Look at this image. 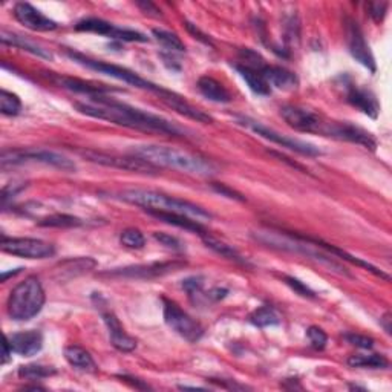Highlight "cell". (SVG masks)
I'll return each mask as SVG.
<instances>
[{
    "instance_id": "cell-1",
    "label": "cell",
    "mask_w": 392,
    "mask_h": 392,
    "mask_svg": "<svg viewBox=\"0 0 392 392\" xmlns=\"http://www.w3.org/2000/svg\"><path fill=\"white\" fill-rule=\"evenodd\" d=\"M75 108L80 114H85L87 117L114 123L117 126L142 132L164 133L169 137H185V130L178 124L159 117V115L145 112L103 95L89 97L87 102L75 103Z\"/></svg>"
},
{
    "instance_id": "cell-2",
    "label": "cell",
    "mask_w": 392,
    "mask_h": 392,
    "mask_svg": "<svg viewBox=\"0 0 392 392\" xmlns=\"http://www.w3.org/2000/svg\"><path fill=\"white\" fill-rule=\"evenodd\" d=\"M132 154L140 157L145 161L154 164L155 167H169L184 173L209 178L218 173L216 166L209 158L201 155L185 152L175 147L158 146V145H142L132 149Z\"/></svg>"
},
{
    "instance_id": "cell-3",
    "label": "cell",
    "mask_w": 392,
    "mask_h": 392,
    "mask_svg": "<svg viewBox=\"0 0 392 392\" xmlns=\"http://www.w3.org/2000/svg\"><path fill=\"white\" fill-rule=\"evenodd\" d=\"M118 198L124 202L133 204L141 209L147 210H157V212H169V213H178V215L190 216L196 221H209L212 218L210 213L200 206H196L193 202L173 198V196L164 195L161 192L155 190H145V189H130L123 190L118 193Z\"/></svg>"
},
{
    "instance_id": "cell-4",
    "label": "cell",
    "mask_w": 392,
    "mask_h": 392,
    "mask_svg": "<svg viewBox=\"0 0 392 392\" xmlns=\"http://www.w3.org/2000/svg\"><path fill=\"white\" fill-rule=\"evenodd\" d=\"M257 243H261L267 247L278 248V250L290 252V253H298L304 255L311 259H316L328 265L329 269H334L341 273H346L341 264H337L334 259L329 257V255L317 247L310 238L304 236H296L290 233H283V231H273V230H259L253 235Z\"/></svg>"
},
{
    "instance_id": "cell-5",
    "label": "cell",
    "mask_w": 392,
    "mask_h": 392,
    "mask_svg": "<svg viewBox=\"0 0 392 392\" xmlns=\"http://www.w3.org/2000/svg\"><path fill=\"white\" fill-rule=\"evenodd\" d=\"M44 305V290L37 278H26L8 298V314L13 320H30L37 316Z\"/></svg>"
},
{
    "instance_id": "cell-6",
    "label": "cell",
    "mask_w": 392,
    "mask_h": 392,
    "mask_svg": "<svg viewBox=\"0 0 392 392\" xmlns=\"http://www.w3.org/2000/svg\"><path fill=\"white\" fill-rule=\"evenodd\" d=\"M68 57H71L74 61H77L78 65L86 66L87 69L97 71L98 74H104V75H109L112 78H117V80H120V82L128 83L130 86H135L138 89H146V91H152L158 97L161 95L163 91H164V87L147 82L146 78L140 77L138 74H135L133 71H130L128 68L117 66V65H112V63H106V61H100V60H92L89 57L82 56L80 52H75V51H68Z\"/></svg>"
},
{
    "instance_id": "cell-7",
    "label": "cell",
    "mask_w": 392,
    "mask_h": 392,
    "mask_svg": "<svg viewBox=\"0 0 392 392\" xmlns=\"http://www.w3.org/2000/svg\"><path fill=\"white\" fill-rule=\"evenodd\" d=\"M282 118L290 128L304 133H317V135L333 137L336 121H328L322 115L313 111L299 108V106H283L281 109Z\"/></svg>"
},
{
    "instance_id": "cell-8",
    "label": "cell",
    "mask_w": 392,
    "mask_h": 392,
    "mask_svg": "<svg viewBox=\"0 0 392 392\" xmlns=\"http://www.w3.org/2000/svg\"><path fill=\"white\" fill-rule=\"evenodd\" d=\"M22 163H42L65 172L75 171L74 161H71L65 155L51 152V150H5L2 154V166H16Z\"/></svg>"
},
{
    "instance_id": "cell-9",
    "label": "cell",
    "mask_w": 392,
    "mask_h": 392,
    "mask_svg": "<svg viewBox=\"0 0 392 392\" xmlns=\"http://www.w3.org/2000/svg\"><path fill=\"white\" fill-rule=\"evenodd\" d=\"M82 157H85L87 161L106 166V167H114L120 169V171L133 172V173H142V175H157L158 167L150 164L140 157H121L115 154H104V152H97V150H82Z\"/></svg>"
},
{
    "instance_id": "cell-10",
    "label": "cell",
    "mask_w": 392,
    "mask_h": 392,
    "mask_svg": "<svg viewBox=\"0 0 392 392\" xmlns=\"http://www.w3.org/2000/svg\"><path fill=\"white\" fill-rule=\"evenodd\" d=\"M239 124H243V126L253 130L255 133H257V135L265 138V140L276 142V145H279L285 149L293 150V152H298V154L305 155V157L322 155V150L316 147L314 145H310V142H307V141H300V140H296V138L285 137V135H282V133L264 126V124L259 123V121H255V120H250V118H239Z\"/></svg>"
},
{
    "instance_id": "cell-11",
    "label": "cell",
    "mask_w": 392,
    "mask_h": 392,
    "mask_svg": "<svg viewBox=\"0 0 392 392\" xmlns=\"http://www.w3.org/2000/svg\"><path fill=\"white\" fill-rule=\"evenodd\" d=\"M164 320L169 328H172L173 331L185 338L187 342L195 343L198 342L204 334L202 326L185 313L181 307H178L175 302L164 299Z\"/></svg>"
},
{
    "instance_id": "cell-12",
    "label": "cell",
    "mask_w": 392,
    "mask_h": 392,
    "mask_svg": "<svg viewBox=\"0 0 392 392\" xmlns=\"http://www.w3.org/2000/svg\"><path fill=\"white\" fill-rule=\"evenodd\" d=\"M2 250L8 255L25 259H47L56 253V248L49 243L34 238H2Z\"/></svg>"
},
{
    "instance_id": "cell-13",
    "label": "cell",
    "mask_w": 392,
    "mask_h": 392,
    "mask_svg": "<svg viewBox=\"0 0 392 392\" xmlns=\"http://www.w3.org/2000/svg\"><path fill=\"white\" fill-rule=\"evenodd\" d=\"M77 31L82 32H94L98 35H106V37L120 40V42H147L149 39L145 34H141L138 31L133 30H126V28H118V26H114L112 23L95 19V17H87V19L80 20L75 25Z\"/></svg>"
},
{
    "instance_id": "cell-14",
    "label": "cell",
    "mask_w": 392,
    "mask_h": 392,
    "mask_svg": "<svg viewBox=\"0 0 392 392\" xmlns=\"http://www.w3.org/2000/svg\"><path fill=\"white\" fill-rule=\"evenodd\" d=\"M185 267L184 261H169V262H152V264H142L126 267V269H118L108 273L109 276H120V278H130V279H155L161 276L175 273Z\"/></svg>"
},
{
    "instance_id": "cell-15",
    "label": "cell",
    "mask_w": 392,
    "mask_h": 392,
    "mask_svg": "<svg viewBox=\"0 0 392 392\" xmlns=\"http://www.w3.org/2000/svg\"><path fill=\"white\" fill-rule=\"evenodd\" d=\"M345 30H346V40H348V48L351 56L357 60L362 66L369 69L371 73H376V60H374L372 52L368 47L367 39H365L359 23L348 19L346 20Z\"/></svg>"
},
{
    "instance_id": "cell-16",
    "label": "cell",
    "mask_w": 392,
    "mask_h": 392,
    "mask_svg": "<svg viewBox=\"0 0 392 392\" xmlns=\"http://www.w3.org/2000/svg\"><path fill=\"white\" fill-rule=\"evenodd\" d=\"M14 17L17 22L31 31L48 32V31H54L59 28L57 22L49 19V17L40 13L37 8H34L31 4H26V2L16 4Z\"/></svg>"
},
{
    "instance_id": "cell-17",
    "label": "cell",
    "mask_w": 392,
    "mask_h": 392,
    "mask_svg": "<svg viewBox=\"0 0 392 392\" xmlns=\"http://www.w3.org/2000/svg\"><path fill=\"white\" fill-rule=\"evenodd\" d=\"M6 341L10 343L13 353L23 355V357H32L43 348V336L40 331H35V329L6 336Z\"/></svg>"
},
{
    "instance_id": "cell-18",
    "label": "cell",
    "mask_w": 392,
    "mask_h": 392,
    "mask_svg": "<svg viewBox=\"0 0 392 392\" xmlns=\"http://www.w3.org/2000/svg\"><path fill=\"white\" fill-rule=\"evenodd\" d=\"M159 98H161L169 108H172L173 111L184 115V117H187V118L195 120L196 123H204V124L213 123V118L209 114H206L198 108H195V106H192L189 102H185L181 95L169 91V89H164L163 94L159 95Z\"/></svg>"
},
{
    "instance_id": "cell-19",
    "label": "cell",
    "mask_w": 392,
    "mask_h": 392,
    "mask_svg": "<svg viewBox=\"0 0 392 392\" xmlns=\"http://www.w3.org/2000/svg\"><path fill=\"white\" fill-rule=\"evenodd\" d=\"M346 100L354 108L360 109L365 115H368L371 118H377L380 112V104L377 102L376 95H374L368 89L357 87L355 85H350L346 89Z\"/></svg>"
},
{
    "instance_id": "cell-20",
    "label": "cell",
    "mask_w": 392,
    "mask_h": 392,
    "mask_svg": "<svg viewBox=\"0 0 392 392\" xmlns=\"http://www.w3.org/2000/svg\"><path fill=\"white\" fill-rule=\"evenodd\" d=\"M103 320L106 326H108L109 331V338L114 348H117L121 353H130L137 348V342L135 338L130 337L126 331H124L123 325L120 324L118 317L115 316L111 311L103 314Z\"/></svg>"
},
{
    "instance_id": "cell-21",
    "label": "cell",
    "mask_w": 392,
    "mask_h": 392,
    "mask_svg": "<svg viewBox=\"0 0 392 392\" xmlns=\"http://www.w3.org/2000/svg\"><path fill=\"white\" fill-rule=\"evenodd\" d=\"M261 73L271 87H278L282 89V91H294L299 86V78L296 77V74L282 66L265 65Z\"/></svg>"
},
{
    "instance_id": "cell-22",
    "label": "cell",
    "mask_w": 392,
    "mask_h": 392,
    "mask_svg": "<svg viewBox=\"0 0 392 392\" xmlns=\"http://www.w3.org/2000/svg\"><path fill=\"white\" fill-rule=\"evenodd\" d=\"M147 213H149V215L158 218L159 221L166 222V224H171V226H175V227L193 231V233L200 235V236L207 233V230L201 226V222L190 218V216L178 215V213H169V212H157V210H147Z\"/></svg>"
},
{
    "instance_id": "cell-23",
    "label": "cell",
    "mask_w": 392,
    "mask_h": 392,
    "mask_svg": "<svg viewBox=\"0 0 392 392\" xmlns=\"http://www.w3.org/2000/svg\"><path fill=\"white\" fill-rule=\"evenodd\" d=\"M198 91L213 103L226 104L231 102V95L218 80L204 75L198 80Z\"/></svg>"
},
{
    "instance_id": "cell-24",
    "label": "cell",
    "mask_w": 392,
    "mask_h": 392,
    "mask_svg": "<svg viewBox=\"0 0 392 392\" xmlns=\"http://www.w3.org/2000/svg\"><path fill=\"white\" fill-rule=\"evenodd\" d=\"M65 359L71 367L83 371V372H97V363L92 359V355L89 354L82 346L71 345L65 348Z\"/></svg>"
},
{
    "instance_id": "cell-25",
    "label": "cell",
    "mask_w": 392,
    "mask_h": 392,
    "mask_svg": "<svg viewBox=\"0 0 392 392\" xmlns=\"http://www.w3.org/2000/svg\"><path fill=\"white\" fill-rule=\"evenodd\" d=\"M236 71L239 73V75L245 80V83L248 85V87L252 89V91L256 95H270L271 94V86L267 82L265 77L262 75V73L259 69H252L248 66L244 65H236L235 66Z\"/></svg>"
},
{
    "instance_id": "cell-26",
    "label": "cell",
    "mask_w": 392,
    "mask_h": 392,
    "mask_svg": "<svg viewBox=\"0 0 392 392\" xmlns=\"http://www.w3.org/2000/svg\"><path fill=\"white\" fill-rule=\"evenodd\" d=\"M0 40H2V43H5V44H10V47L19 48V49H23V51H28V52H31V54L37 56V57L47 59V60L52 59L51 52H48L47 49H43L40 44L22 37V35L2 31V34H0Z\"/></svg>"
},
{
    "instance_id": "cell-27",
    "label": "cell",
    "mask_w": 392,
    "mask_h": 392,
    "mask_svg": "<svg viewBox=\"0 0 392 392\" xmlns=\"http://www.w3.org/2000/svg\"><path fill=\"white\" fill-rule=\"evenodd\" d=\"M57 82L60 86H63L69 91H75V92H82L86 94L87 97H95V95H103L106 92H111V87H104V86H95L91 83H86L83 80L78 78H73V77H57Z\"/></svg>"
},
{
    "instance_id": "cell-28",
    "label": "cell",
    "mask_w": 392,
    "mask_h": 392,
    "mask_svg": "<svg viewBox=\"0 0 392 392\" xmlns=\"http://www.w3.org/2000/svg\"><path fill=\"white\" fill-rule=\"evenodd\" d=\"M351 368H369V369H385L389 362L381 354H354L348 359Z\"/></svg>"
},
{
    "instance_id": "cell-29",
    "label": "cell",
    "mask_w": 392,
    "mask_h": 392,
    "mask_svg": "<svg viewBox=\"0 0 392 392\" xmlns=\"http://www.w3.org/2000/svg\"><path fill=\"white\" fill-rule=\"evenodd\" d=\"M202 239V243L206 244V247L212 248L213 252L221 255L222 257H226V259H230V261H235V262H244L243 259V256H240L238 253V250H235L233 247L226 244V243H222V240L216 239V238H213L210 233H206V235H202L201 236Z\"/></svg>"
},
{
    "instance_id": "cell-30",
    "label": "cell",
    "mask_w": 392,
    "mask_h": 392,
    "mask_svg": "<svg viewBox=\"0 0 392 392\" xmlns=\"http://www.w3.org/2000/svg\"><path fill=\"white\" fill-rule=\"evenodd\" d=\"M248 319H250V324H253L257 328H267L281 324L279 313L270 305H264L255 310Z\"/></svg>"
},
{
    "instance_id": "cell-31",
    "label": "cell",
    "mask_w": 392,
    "mask_h": 392,
    "mask_svg": "<svg viewBox=\"0 0 392 392\" xmlns=\"http://www.w3.org/2000/svg\"><path fill=\"white\" fill-rule=\"evenodd\" d=\"M37 224L40 227H54V228H73V227H80L83 226V221L73 216L66 215V213H54V215H49L47 218H42L37 221Z\"/></svg>"
},
{
    "instance_id": "cell-32",
    "label": "cell",
    "mask_w": 392,
    "mask_h": 392,
    "mask_svg": "<svg viewBox=\"0 0 392 392\" xmlns=\"http://www.w3.org/2000/svg\"><path fill=\"white\" fill-rule=\"evenodd\" d=\"M66 262L68 264L61 262V273H69V278L87 273L97 265V262L91 257H78V259H69Z\"/></svg>"
},
{
    "instance_id": "cell-33",
    "label": "cell",
    "mask_w": 392,
    "mask_h": 392,
    "mask_svg": "<svg viewBox=\"0 0 392 392\" xmlns=\"http://www.w3.org/2000/svg\"><path fill=\"white\" fill-rule=\"evenodd\" d=\"M22 111L20 98L13 92H8L5 89L0 91V112L8 117H16Z\"/></svg>"
},
{
    "instance_id": "cell-34",
    "label": "cell",
    "mask_w": 392,
    "mask_h": 392,
    "mask_svg": "<svg viewBox=\"0 0 392 392\" xmlns=\"http://www.w3.org/2000/svg\"><path fill=\"white\" fill-rule=\"evenodd\" d=\"M154 34V37L163 44V47H166L167 49H171V51H176V52H184L185 51V44L183 43V40L178 37L176 34L171 32V31H166V30H158L155 28L152 31Z\"/></svg>"
},
{
    "instance_id": "cell-35",
    "label": "cell",
    "mask_w": 392,
    "mask_h": 392,
    "mask_svg": "<svg viewBox=\"0 0 392 392\" xmlns=\"http://www.w3.org/2000/svg\"><path fill=\"white\" fill-rule=\"evenodd\" d=\"M54 368L42 367V365H26V367H20L19 369V376L26 380H42L54 376Z\"/></svg>"
},
{
    "instance_id": "cell-36",
    "label": "cell",
    "mask_w": 392,
    "mask_h": 392,
    "mask_svg": "<svg viewBox=\"0 0 392 392\" xmlns=\"http://www.w3.org/2000/svg\"><path fill=\"white\" fill-rule=\"evenodd\" d=\"M120 243L132 250H140L146 245V238L138 228H126L121 231Z\"/></svg>"
},
{
    "instance_id": "cell-37",
    "label": "cell",
    "mask_w": 392,
    "mask_h": 392,
    "mask_svg": "<svg viewBox=\"0 0 392 392\" xmlns=\"http://www.w3.org/2000/svg\"><path fill=\"white\" fill-rule=\"evenodd\" d=\"M307 336H308V341H310L311 346H313L314 350H324L326 346L328 336L325 334L322 328L310 326L308 331H307Z\"/></svg>"
},
{
    "instance_id": "cell-38",
    "label": "cell",
    "mask_w": 392,
    "mask_h": 392,
    "mask_svg": "<svg viewBox=\"0 0 392 392\" xmlns=\"http://www.w3.org/2000/svg\"><path fill=\"white\" fill-rule=\"evenodd\" d=\"M154 239L157 243L161 244L163 247L169 248V250H173V252H183L184 250V244L181 243L180 239L169 235V233H161V231H157L154 233Z\"/></svg>"
},
{
    "instance_id": "cell-39",
    "label": "cell",
    "mask_w": 392,
    "mask_h": 392,
    "mask_svg": "<svg viewBox=\"0 0 392 392\" xmlns=\"http://www.w3.org/2000/svg\"><path fill=\"white\" fill-rule=\"evenodd\" d=\"M283 279H285V283H287L291 290H294V293H298L299 296L308 298V299H314L316 298L314 291L311 290L310 287H307V285L304 282H300L299 279L291 278V276H285Z\"/></svg>"
},
{
    "instance_id": "cell-40",
    "label": "cell",
    "mask_w": 392,
    "mask_h": 392,
    "mask_svg": "<svg viewBox=\"0 0 392 392\" xmlns=\"http://www.w3.org/2000/svg\"><path fill=\"white\" fill-rule=\"evenodd\" d=\"M345 341L351 343L355 348L360 350H371L374 346V338L363 336V334H357V333H348L345 334Z\"/></svg>"
},
{
    "instance_id": "cell-41",
    "label": "cell",
    "mask_w": 392,
    "mask_h": 392,
    "mask_svg": "<svg viewBox=\"0 0 392 392\" xmlns=\"http://www.w3.org/2000/svg\"><path fill=\"white\" fill-rule=\"evenodd\" d=\"M212 189L215 190L216 193H219L221 196H226L228 200H235V201H244V196L239 195L238 192H235L233 189H230L226 184H219V183H213Z\"/></svg>"
},
{
    "instance_id": "cell-42",
    "label": "cell",
    "mask_w": 392,
    "mask_h": 392,
    "mask_svg": "<svg viewBox=\"0 0 392 392\" xmlns=\"http://www.w3.org/2000/svg\"><path fill=\"white\" fill-rule=\"evenodd\" d=\"M369 16L372 17L376 22H381L385 19L386 11H388V4L386 2H376V4H369Z\"/></svg>"
},
{
    "instance_id": "cell-43",
    "label": "cell",
    "mask_w": 392,
    "mask_h": 392,
    "mask_svg": "<svg viewBox=\"0 0 392 392\" xmlns=\"http://www.w3.org/2000/svg\"><path fill=\"white\" fill-rule=\"evenodd\" d=\"M185 26H187V31H189L192 35H195V39H198V40H201L202 43L210 44V47H212L213 43H212V40H210L209 35L204 34L201 30H198L195 25H192V23H189V22H185Z\"/></svg>"
},
{
    "instance_id": "cell-44",
    "label": "cell",
    "mask_w": 392,
    "mask_h": 392,
    "mask_svg": "<svg viewBox=\"0 0 392 392\" xmlns=\"http://www.w3.org/2000/svg\"><path fill=\"white\" fill-rule=\"evenodd\" d=\"M138 6L141 8L142 13H145V14L154 16V17H159V16H161V11H159L158 8H157L154 4H150V2H138Z\"/></svg>"
},
{
    "instance_id": "cell-45",
    "label": "cell",
    "mask_w": 392,
    "mask_h": 392,
    "mask_svg": "<svg viewBox=\"0 0 392 392\" xmlns=\"http://www.w3.org/2000/svg\"><path fill=\"white\" fill-rule=\"evenodd\" d=\"M274 157H278L281 161H283V163H288L291 167H296V169H299V171H302V172H307L304 167H302L300 164H298V163H293V161H290V158H287V157H283L282 154H278V152H271Z\"/></svg>"
},
{
    "instance_id": "cell-46",
    "label": "cell",
    "mask_w": 392,
    "mask_h": 392,
    "mask_svg": "<svg viewBox=\"0 0 392 392\" xmlns=\"http://www.w3.org/2000/svg\"><path fill=\"white\" fill-rule=\"evenodd\" d=\"M10 355H13V350L10 343H8L6 337H5V343H4V354H2V363H6L8 359H10Z\"/></svg>"
},
{
    "instance_id": "cell-47",
    "label": "cell",
    "mask_w": 392,
    "mask_h": 392,
    "mask_svg": "<svg viewBox=\"0 0 392 392\" xmlns=\"http://www.w3.org/2000/svg\"><path fill=\"white\" fill-rule=\"evenodd\" d=\"M381 322H383V326H385V331H386L388 334H391V326H389L391 317H389V314H386L385 317H383V319H381Z\"/></svg>"
}]
</instances>
